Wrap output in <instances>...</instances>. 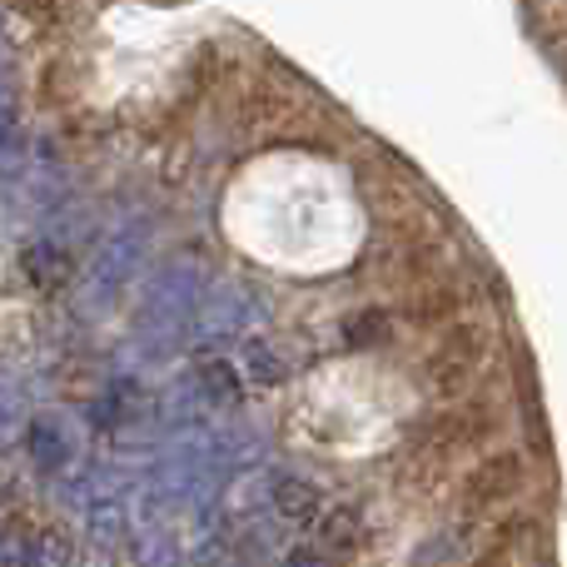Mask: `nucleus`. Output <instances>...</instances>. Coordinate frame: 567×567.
I'll return each instance as SVG.
<instances>
[{"instance_id": "obj_1", "label": "nucleus", "mask_w": 567, "mask_h": 567, "mask_svg": "<svg viewBox=\"0 0 567 567\" xmlns=\"http://www.w3.org/2000/svg\"><path fill=\"white\" fill-rule=\"evenodd\" d=\"M30 449L40 453V463H50V468H55V463H65L70 439L60 433L55 419H35V423H30Z\"/></svg>"}, {"instance_id": "obj_2", "label": "nucleus", "mask_w": 567, "mask_h": 567, "mask_svg": "<svg viewBox=\"0 0 567 567\" xmlns=\"http://www.w3.org/2000/svg\"><path fill=\"white\" fill-rule=\"evenodd\" d=\"M249 363H259V369H265V373H259V379H265V383H279V379H289V363H284L279 353H269L265 343H255V349H249Z\"/></svg>"}]
</instances>
